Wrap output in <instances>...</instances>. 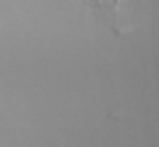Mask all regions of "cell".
<instances>
[{
    "instance_id": "1",
    "label": "cell",
    "mask_w": 159,
    "mask_h": 147,
    "mask_svg": "<svg viewBox=\"0 0 159 147\" xmlns=\"http://www.w3.org/2000/svg\"><path fill=\"white\" fill-rule=\"evenodd\" d=\"M89 2L93 3L94 7H98V9H103L104 12L116 16L118 7H120L121 0H89Z\"/></svg>"
}]
</instances>
